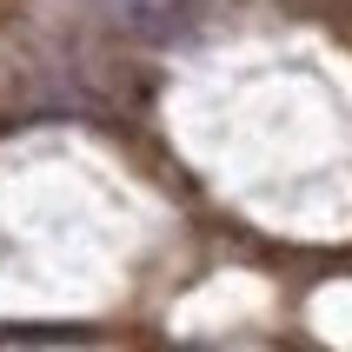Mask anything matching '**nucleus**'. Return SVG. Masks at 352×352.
Masks as SVG:
<instances>
[{"mask_svg":"<svg viewBox=\"0 0 352 352\" xmlns=\"http://www.w3.org/2000/svg\"><path fill=\"white\" fill-rule=\"evenodd\" d=\"M179 7H186V0H113V14H120V20H133V27H146V34L173 27Z\"/></svg>","mask_w":352,"mask_h":352,"instance_id":"f257e3e1","label":"nucleus"}]
</instances>
